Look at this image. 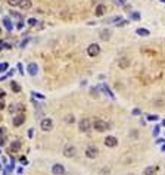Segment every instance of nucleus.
I'll return each mask as SVG.
<instances>
[{
	"mask_svg": "<svg viewBox=\"0 0 165 175\" xmlns=\"http://www.w3.org/2000/svg\"><path fill=\"white\" fill-rule=\"evenodd\" d=\"M105 12H106V7H105L103 5H97V6L94 7V15H96V16L105 15Z\"/></svg>",
	"mask_w": 165,
	"mask_h": 175,
	"instance_id": "14",
	"label": "nucleus"
},
{
	"mask_svg": "<svg viewBox=\"0 0 165 175\" xmlns=\"http://www.w3.org/2000/svg\"><path fill=\"white\" fill-rule=\"evenodd\" d=\"M18 6L22 10H30L33 7V2H31V0H19V5Z\"/></svg>",
	"mask_w": 165,
	"mask_h": 175,
	"instance_id": "9",
	"label": "nucleus"
},
{
	"mask_svg": "<svg viewBox=\"0 0 165 175\" xmlns=\"http://www.w3.org/2000/svg\"><path fill=\"white\" fill-rule=\"evenodd\" d=\"M19 162H21L24 166H25V165H28V160H27V157H25V156H22V157L19 159Z\"/></svg>",
	"mask_w": 165,
	"mask_h": 175,
	"instance_id": "23",
	"label": "nucleus"
},
{
	"mask_svg": "<svg viewBox=\"0 0 165 175\" xmlns=\"http://www.w3.org/2000/svg\"><path fill=\"white\" fill-rule=\"evenodd\" d=\"M9 171H10V168H7V169H5V171H3V175H9Z\"/></svg>",
	"mask_w": 165,
	"mask_h": 175,
	"instance_id": "38",
	"label": "nucleus"
},
{
	"mask_svg": "<svg viewBox=\"0 0 165 175\" xmlns=\"http://www.w3.org/2000/svg\"><path fill=\"white\" fill-rule=\"evenodd\" d=\"M10 89L14 90L15 93H19V91H21V85H19L16 81H12V82H10Z\"/></svg>",
	"mask_w": 165,
	"mask_h": 175,
	"instance_id": "18",
	"label": "nucleus"
},
{
	"mask_svg": "<svg viewBox=\"0 0 165 175\" xmlns=\"http://www.w3.org/2000/svg\"><path fill=\"white\" fill-rule=\"evenodd\" d=\"M10 16H15V18H18V19H22V16L18 14V12H12V10H10Z\"/></svg>",
	"mask_w": 165,
	"mask_h": 175,
	"instance_id": "25",
	"label": "nucleus"
},
{
	"mask_svg": "<svg viewBox=\"0 0 165 175\" xmlns=\"http://www.w3.org/2000/svg\"><path fill=\"white\" fill-rule=\"evenodd\" d=\"M2 109H5V102H3V100H0V110H2Z\"/></svg>",
	"mask_w": 165,
	"mask_h": 175,
	"instance_id": "35",
	"label": "nucleus"
},
{
	"mask_svg": "<svg viewBox=\"0 0 165 175\" xmlns=\"http://www.w3.org/2000/svg\"><path fill=\"white\" fill-rule=\"evenodd\" d=\"M162 125H165V119H164V121H162Z\"/></svg>",
	"mask_w": 165,
	"mask_h": 175,
	"instance_id": "43",
	"label": "nucleus"
},
{
	"mask_svg": "<svg viewBox=\"0 0 165 175\" xmlns=\"http://www.w3.org/2000/svg\"><path fill=\"white\" fill-rule=\"evenodd\" d=\"M3 24H5V27L7 28V31H12V28H14V24L10 22L9 18H3Z\"/></svg>",
	"mask_w": 165,
	"mask_h": 175,
	"instance_id": "17",
	"label": "nucleus"
},
{
	"mask_svg": "<svg viewBox=\"0 0 165 175\" xmlns=\"http://www.w3.org/2000/svg\"><path fill=\"white\" fill-rule=\"evenodd\" d=\"M63 156L65 157H75L77 156V149L74 146H65V149H63Z\"/></svg>",
	"mask_w": 165,
	"mask_h": 175,
	"instance_id": "6",
	"label": "nucleus"
},
{
	"mask_svg": "<svg viewBox=\"0 0 165 175\" xmlns=\"http://www.w3.org/2000/svg\"><path fill=\"white\" fill-rule=\"evenodd\" d=\"M113 2H115L117 5H120V6H121V5H125L127 0H113Z\"/></svg>",
	"mask_w": 165,
	"mask_h": 175,
	"instance_id": "27",
	"label": "nucleus"
},
{
	"mask_svg": "<svg viewBox=\"0 0 165 175\" xmlns=\"http://www.w3.org/2000/svg\"><path fill=\"white\" fill-rule=\"evenodd\" d=\"M128 175H136V174H128Z\"/></svg>",
	"mask_w": 165,
	"mask_h": 175,
	"instance_id": "44",
	"label": "nucleus"
},
{
	"mask_svg": "<svg viewBox=\"0 0 165 175\" xmlns=\"http://www.w3.org/2000/svg\"><path fill=\"white\" fill-rule=\"evenodd\" d=\"M65 166L63 165H60V164H55L53 166H52V174L53 175H65Z\"/></svg>",
	"mask_w": 165,
	"mask_h": 175,
	"instance_id": "7",
	"label": "nucleus"
},
{
	"mask_svg": "<svg viewBox=\"0 0 165 175\" xmlns=\"http://www.w3.org/2000/svg\"><path fill=\"white\" fill-rule=\"evenodd\" d=\"M92 96H94V97H97V96H99V91H97L96 89H93V90H92Z\"/></svg>",
	"mask_w": 165,
	"mask_h": 175,
	"instance_id": "31",
	"label": "nucleus"
},
{
	"mask_svg": "<svg viewBox=\"0 0 165 175\" xmlns=\"http://www.w3.org/2000/svg\"><path fill=\"white\" fill-rule=\"evenodd\" d=\"M147 119L149 121H158V116L156 115H150V116H147Z\"/></svg>",
	"mask_w": 165,
	"mask_h": 175,
	"instance_id": "28",
	"label": "nucleus"
},
{
	"mask_svg": "<svg viewBox=\"0 0 165 175\" xmlns=\"http://www.w3.org/2000/svg\"><path fill=\"white\" fill-rule=\"evenodd\" d=\"M162 152H165V146H164V147H162Z\"/></svg>",
	"mask_w": 165,
	"mask_h": 175,
	"instance_id": "42",
	"label": "nucleus"
},
{
	"mask_svg": "<svg viewBox=\"0 0 165 175\" xmlns=\"http://www.w3.org/2000/svg\"><path fill=\"white\" fill-rule=\"evenodd\" d=\"M12 122H14L15 127H21V125L25 122V116H24L22 114H19V115H16L14 119H12Z\"/></svg>",
	"mask_w": 165,
	"mask_h": 175,
	"instance_id": "10",
	"label": "nucleus"
},
{
	"mask_svg": "<svg viewBox=\"0 0 165 175\" xmlns=\"http://www.w3.org/2000/svg\"><path fill=\"white\" fill-rule=\"evenodd\" d=\"M111 35H112V31L108 30V28H105V30L100 31V39H102L103 41H108V40L111 39Z\"/></svg>",
	"mask_w": 165,
	"mask_h": 175,
	"instance_id": "12",
	"label": "nucleus"
},
{
	"mask_svg": "<svg viewBox=\"0 0 165 175\" xmlns=\"http://www.w3.org/2000/svg\"><path fill=\"white\" fill-rule=\"evenodd\" d=\"M0 97H5V93L3 91H0Z\"/></svg>",
	"mask_w": 165,
	"mask_h": 175,
	"instance_id": "41",
	"label": "nucleus"
},
{
	"mask_svg": "<svg viewBox=\"0 0 165 175\" xmlns=\"http://www.w3.org/2000/svg\"><path fill=\"white\" fill-rule=\"evenodd\" d=\"M65 122H67V124H72V122H75L74 115H67V116H65Z\"/></svg>",
	"mask_w": 165,
	"mask_h": 175,
	"instance_id": "20",
	"label": "nucleus"
},
{
	"mask_svg": "<svg viewBox=\"0 0 165 175\" xmlns=\"http://www.w3.org/2000/svg\"><path fill=\"white\" fill-rule=\"evenodd\" d=\"M131 18H133V21H139L140 19V15H139L137 12H134V14H131Z\"/></svg>",
	"mask_w": 165,
	"mask_h": 175,
	"instance_id": "24",
	"label": "nucleus"
},
{
	"mask_svg": "<svg viewBox=\"0 0 165 175\" xmlns=\"http://www.w3.org/2000/svg\"><path fill=\"white\" fill-rule=\"evenodd\" d=\"M136 32H137L139 35H149V34H150L146 28H137V31H136Z\"/></svg>",
	"mask_w": 165,
	"mask_h": 175,
	"instance_id": "19",
	"label": "nucleus"
},
{
	"mask_svg": "<svg viewBox=\"0 0 165 175\" xmlns=\"http://www.w3.org/2000/svg\"><path fill=\"white\" fill-rule=\"evenodd\" d=\"M28 24H30V25H35V24H37V19H35V18H30V19H28Z\"/></svg>",
	"mask_w": 165,
	"mask_h": 175,
	"instance_id": "26",
	"label": "nucleus"
},
{
	"mask_svg": "<svg viewBox=\"0 0 165 175\" xmlns=\"http://www.w3.org/2000/svg\"><path fill=\"white\" fill-rule=\"evenodd\" d=\"M140 114H142L140 109H133V115H136V116H137V115H140Z\"/></svg>",
	"mask_w": 165,
	"mask_h": 175,
	"instance_id": "29",
	"label": "nucleus"
},
{
	"mask_svg": "<svg viewBox=\"0 0 165 175\" xmlns=\"http://www.w3.org/2000/svg\"><path fill=\"white\" fill-rule=\"evenodd\" d=\"M158 134H159V127H158V125H156V127H155V130H153V135L156 137Z\"/></svg>",
	"mask_w": 165,
	"mask_h": 175,
	"instance_id": "30",
	"label": "nucleus"
},
{
	"mask_svg": "<svg viewBox=\"0 0 165 175\" xmlns=\"http://www.w3.org/2000/svg\"><path fill=\"white\" fill-rule=\"evenodd\" d=\"M118 144V140H117V137H113V135H108L106 139H105V146L106 147H115Z\"/></svg>",
	"mask_w": 165,
	"mask_h": 175,
	"instance_id": "8",
	"label": "nucleus"
},
{
	"mask_svg": "<svg viewBox=\"0 0 165 175\" xmlns=\"http://www.w3.org/2000/svg\"><path fill=\"white\" fill-rule=\"evenodd\" d=\"M7 5L12 6V7H14V6H18V5H19V0H7Z\"/></svg>",
	"mask_w": 165,
	"mask_h": 175,
	"instance_id": "21",
	"label": "nucleus"
},
{
	"mask_svg": "<svg viewBox=\"0 0 165 175\" xmlns=\"http://www.w3.org/2000/svg\"><path fill=\"white\" fill-rule=\"evenodd\" d=\"M143 172H145V175H155V172H156V166H147Z\"/></svg>",
	"mask_w": 165,
	"mask_h": 175,
	"instance_id": "16",
	"label": "nucleus"
},
{
	"mask_svg": "<svg viewBox=\"0 0 165 175\" xmlns=\"http://www.w3.org/2000/svg\"><path fill=\"white\" fill-rule=\"evenodd\" d=\"M22 27H24V24H22V22H19V24H18V25H16V28H18V30H21V28H22Z\"/></svg>",
	"mask_w": 165,
	"mask_h": 175,
	"instance_id": "37",
	"label": "nucleus"
},
{
	"mask_svg": "<svg viewBox=\"0 0 165 175\" xmlns=\"http://www.w3.org/2000/svg\"><path fill=\"white\" fill-rule=\"evenodd\" d=\"M37 72H39V66H37L35 64H30L28 65V74L31 75V77H35Z\"/></svg>",
	"mask_w": 165,
	"mask_h": 175,
	"instance_id": "15",
	"label": "nucleus"
},
{
	"mask_svg": "<svg viewBox=\"0 0 165 175\" xmlns=\"http://www.w3.org/2000/svg\"><path fill=\"white\" fill-rule=\"evenodd\" d=\"M162 2H164V3H165V0H162Z\"/></svg>",
	"mask_w": 165,
	"mask_h": 175,
	"instance_id": "45",
	"label": "nucleus"
},
{
	"mask_svg": "<svg viewBox=\"0 0 165 175\" xmlns=\"http://www.w3.org/2000/svg\"><path fill=\"white\" fill-rule=\"evenodd\" d=\"M40 128L43 130V131H52V128H53V121L50 119V118H43L41 119V122H40Z\"/></svg>",
	"mask_w": 165,
	"mask_h": 175,
	"instance_id": "3",
	"label": "nucleus"
},
{
	"mask_svg": "<svg viewBox=\"0 0 165 175\" xmlns=\"http://www.w3.org/2000/svg\"><path fill=\"white\" fill-rule=\"evenodd\" d=\"M33 134H34V130H33V128L28 130V137H30V139H33Z\"/></svg>",
	"mask_w": 165,
	"mask_h": 175,
	"instance_id": "33",
	"label": "nucleus"
},
{
	"mask_svg": "<svg viewBox=\"0 0 165 175\" xmlns=\"http://www.w3.org/2000/svg\"><path fill=\"white\" fill-rule=\"evenodd\" d=\"M21 147H22V143L19 140H14L10 143V150H12V152H19Z\"/></svg>",
	"mask_w": 165,
	"mask_h": 175,
	"instance_id": "13",
	"label": "nucleus"
},
{
	"mask_svg": "<svg viewBox=\"0 0 165 175\" xmlns=\"http://www.w3.org/2000/svg\"><path fill=\"white\" fill-rule=\"evenodd\" d=\"M87 55L90 57H94V56H99L100 55V46L97 43H92L90 46L87 47Z\"/></svg>",
	"mask_w": 165,
	"mask_h": 175,
	"instance_id": "2",
	"label": "nucleus"
},
{
	"mask_svg": "<svg viewBox=\"0 0 165 175\" xmlns=\"http://www.w3.org/2000/svg\"><path fill=\"white\" fill-rule=\"evenodd\" d=\"M9 112H10V114H14V112H15V106H9Z\"/></svg>",
	"mask_w": 165,
	"mask_h": 175,
	"instance_id": "34",
	"label": "nucleus"
},
{
	"mask_svg": "<svg viewBox=\"0 0 165 175\" xmlns=\"http://www.w3.org/2000/svg\"><path fill=\"white\" fill-rule=\"evenodd\" d=\"M92 128H94L97 132H105L106 130L111 128V125L106 122V121H102V119H94L92 122Z\"/></svg>",
	"mask_w": 165,
	"mask_h": 175,
	"instance_id": "1",
	"label": "nucleus"
},
{
	"mask_svg": "<svg viewBox=\"0 0 165 175\" xmlns=\"http://www.w3.org/2000/svg\"><path fill=\"white\" fill-rule=\"evenodd\" d=\"M3 134H5V130H3V128H0V137H3Z\"/></svg>",
	"mask_w": 165,
	"mask_h": 175,
	"instance_id": "40",
	"label": "nucleus"
},
{
	"mask_svg": "<svg viewBox=\"0 0 165 175\" xmlns=\"http://www.w3.org/2000/svg\"><path fill=\"white\" fill-rule=\"evenodd\" d=\"M18 68H19V72L24 74V71H22V65H21V64H18Z\"/></svg>",
	"mask_w": 165,
	"mask_h": 175,
	"instance_id": "39",
	"label": "nucleus"
},
{
	"mask_svg": "<svg viewBox=\"0 0 165 175\" xmlns=\"http://www.w3.org/2000/svg\"><path fill=\"white\" fill-rule=\"evenodd\" d=\"M118 66L121 69H127L130 66V59H127V57H120L118 59Z\"/></svg>",
	"mask_w": 165,
	"mask_h": 175,
	"instance_id": "11",
	"label": "nucleus"
},
{
	"mask_svg": "<svg viewBox=\"0 0 165 175\" xmlns=\"http://www.w3.org/2000/svg\"><path fill=\"white\" fill-rule=\"evenodd\" d=\"M5 47H6V43H5V41H2V40H0V50H3Z\"/></svg>",
	"mask_w": 165,
	"mask_h": 175,
	"instance_id": "32",
	"label": "nucleus"
},
{
	"mask_svg": "<svg viewBox=\"0 0 165 175\" xmlns=\"http://www.w3.org/2000/svg\"><path fill=\"white\" fill-rule=\"evenodd\" d=\"M33 96H34V97H39V99H44V96H41V94H35V93H34Z\"/></svg>",
	"mask_w": 165,
	"mask_h": 175,
	"instance_id": "36",
	"label": "nucleus"
},
{
	"mask_svg": "<svg viewBox=\"0 0 165 175\" xmlns=\"http://www.w3.org/2000/svg\"><path fill=\"white\" fill-rule=\"evenodd\" d=\"M80 131L81 132H88L92 130V122H90V119H87V118H84V119H81L80 121Z\"/></svg>",
	"mask_w": 165,
	"mask_h": 175,
	"instance_id": "4",
	"label": "nucleus"
},
{
	"mask_svg": "<svg viewBox=\"0 0 165 175\" xmlns=\"http://www.w3.org/2000/svg\"><path fill=\"white\" fill-rule=\"evenodd\" d=\"M97 155H99V150L96 146H88L86 149V156L88 159H94V157H97Z\"/></svg>",
	"mask_w": 165,
	"mask_h": 175,
	"instance_id": "5",
	"label": "nucleus"
},
{
	"mask_svg": "<svg viewBox=\"0 0 165 175\" xmlns=\"http://www.w3.org/2000/svg\"><path fill=\"white\" fill-rule=\"evenodd\" d=\"M7 64H6V62H3V64H0V72H3V71H6L7 69Z\"/></svg>",
	"mask_w": 165,
	"mask_h": 175,
	"instance_id": "22",
	"label": "nucleus"
}]
</instances>
